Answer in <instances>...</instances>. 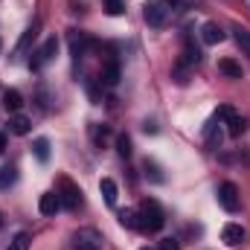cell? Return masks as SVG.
Instances as JSON below:
<instances>
[{
    "label": "cell",
    "mask_w": 250,
    "mask_h": 250,
    "mask_svg": "<svg viewBox=\"0 0 250 250\" xmlns=\"http://www.w3.org/2000/svg\"><path fill=\"white\" fill-rule=\"evenodd\" d=\"M178 9H181V0H148V3L143 6V18H146L148 26L160 29V26H166V23L172 21V15H175Z\"/></svg>",
    "instance_id": "6da1fadb"
},
{
    "label": "cell",
    "mask_w": 250,
    "mask_h": 250,
    "mask_svg": "<svg viewBox=\"0 0 250 250\" xmlns=\"http://www.w3.org/2000/svg\"><path fill=\"white\" fill-rule=\"evenodd\" d=\"M137 215H140V227H137V230H143V233H157V230H163V224H166V215H163V209H160V204H157L154 198H146V201L140 204Z\"/></svg>",
    "instance_id": "7a4b0ae2"
},
{
    "label": "cell",
    "mask_w": 250,
    "mask_h": 250,
    "mask_svg": "<svg viewBox=\"0 0 250 250\" xmlns=\"http://www.w3.org/2000/svg\"><path fill=\"white\" fill-rule=\"evenodd\" d=\"M56 53H59V38H56V35H50V38H47V41L32 53V59H29V70H35V73H38V70H44L47 64L56 59Z\"/></svg>",
    "instance_id": "3957f363"
},
{
    "label": "cell",
    "mask_w": 250,
    "mask_h": 250,
    "mask_svg": "<svg viewBox=\"0 0 250 250\" xmlns=\"http://www.w3.org/2000/svg\"><path fill=\"white\" fill-rule=\"evenodd\" d=\"M73 250H102V233L93 227H79L73 233Z\"/></svg>",
    "instance_id": "277c9868"
},
{
    "label": "cell",
    "mask_w": 250,
    "mask_h": 250,
    "mask_svg": "<svg viewBox=\"0 0 250 250\" xmlns=\"http://www.w3.org/2000/svg\"><path fill=\"white\" fill-rule=\"evenodd\" d=\"M59 198H62V207L70 209V212H76L82 207V189L76 187L73 181H67V178L59 181Z\"/></svg>",
    "instance_id": "5b68a950"
},
{
    "label": "cell",
    "mask_w": 250,
    "mask_h": 250,
    "mask_svg": "<svg viewBox=\"0 0 250 250\" xmlns=\"http://www.w3.org/2000/svg\"><path fill=\"white\" fill-rule=\"evenodd\" d=\"M215 120H224L227 123V131H230V137H242L245 131H248V123H245V117H239L233 108H227V105H221L218 111H215Z\"/></svg>",
    "instance_id": "8992f818"
},
{
    "label": "cell",
    "mask_w": 250,
    "mask_h": 250,
    "mask_svg": "<svg viewBox=\"0 0 250 250\" xmlns=\"http://www.w3.org/2000/svg\"><path fill=\"white\" fill-rule=\"evenodd\" d=\"M218 204L227 209V212H239V207H242V198H239V187L236 184H221L218 187Z\"/></svg>",
    "instance_id": "52a82bcc"
},
{
    "label": "cell",
    "mask_w": 250,
    "mask_h": 250,
    "mask_svg": "<svg viewBox=\"0 0 250 250\" xmlns=\"http://www.w3.org/2000/svg\"><path fill=\"white\" fill-rule=\"evenodd\" d=\"M245 236H248V233H245V227H242V224H233V221H230V224H224V230H221V239H224V245H230V248L242 245V242H245Z\"/></svg>",
    "instance_id": "ba28073f"
},
{
    "label": "cell",
    "mask_w": 250,
    "mask_h": 250,
    "mask_svg": "<svg viewBox=\"0 0 250 250\" xmlns=\"http://www.w3.org/2000/svg\"><path fill=\"white\" fill-rule=\"evenodd\" d=\"M38 209H41V215H56V212L62 209V198H59V192H44L41 201H38Z\"/></svg>",
    "instance_id": "9c48e42d"
},
{
    "label": "cell",
    "mask_w": 250,
    "mask_h": 250,
    "mask_svg": "<svg viewBox=\"0 0 250 250\" xmlns=\"http://www.w3.org/2000/svg\"><path fill=\"white\" fill-rule=\"evenodd\" d=\"M201 38H204V44H221V41H224V29H221L218 23L207 21V23L201 26Z\"/></svg>",
    "instance_id": "30bf717a"
},
{
    "label": "cell",
    "mask_w": 250,
    "mask_h": 250,
    "mask_svg": "<svg viewBox=\"0 0 250 250\" xmlns=\"http://www.w3.org/2000/svg\"><path fill=\"white\" fill-rule=\"evenodd\" d=\"M9 131H12V134H18V137H23V134H29V131H32V120H29V117H23V114H12V117H9Z\"/></svg>",
    "instance_id": "8fae6325"
},
{
    "label": "cell",
    "mask_w": 250,
    "mask_h": 250,
    "mask_svg": "<svg viewBox=\"0 0 250 250\" xmlns=\"http://www.w3.org/2000/svg\"><path fill=\"white\" fill-rule=\"evenodd\" d=\"M3 108H6L9 114H18V111L23 108V96H21L15 87H12V90H6V93H3Z\"/></svg>",
    "instance_id": "7c38bea8"
},
{
    "label": "cell",
    "mask_w": 250,
    "mask_h": 250,
    "mask_svg": "<svg viewBox=\"0 0 250 250\" xmlns=\"http://www.w3.org/2000/svg\"><path fill=\"white\" fill-rule=\"evenodd\" d=\"M99 192H102V198H105V204H117V195H120V189H117V184L111 181V178H102L99 181Z\"/></svg>",
    "instance_id": "4fadbf2b"
},
{
    "label": "cell",
    "mask_w": 250,
    "mask_h": 250,
    "mask_svg": "<svg viewBox=\"0 0 250 250\" xmlns=\"http://www.w3.org/2000/svg\"><path fill=\"white\" fill-rule=\"evenodd\" d=\"M233 41L239 44V50H242L245 56H250V29H245V26H233Z\"/></svg>",
    "instance_id": "5bb4252c"
},
{
    "label": "cell",
    "mask_w": 250,
    "mask_h": 250,
    "mask_svg": "<svg viewBox=\"0 0 250 250\" xmlns=\"http://www.w3.org/2000/svg\"><path fill=\"white\" fill-rule=\"evenodd\" d=\"M218 70H221L227 79H242V64L233 62V59H221V62H218Z\"/></svg>",
    "instance_id": "9a60e30c"
},
{
    "label": "cell",
    "mask_w": 250,
    "mask_h": 250,
    "mask_svg": "<svg viewBox=\"0 0 250 250\" xmlns=\"http://www.w3.org/2000/svg\"><path fill=\"white\" fill-rule=\"evenodd\" d=\"M204 137H207V146L209 148H218L221 146V125H215V120L204 128Z\"/></svg>",
    "instance_id": "2e32d148"
},
{
    "label": "cell",
    "mask_w": 250,
    "mask_h": 250,
    "mask_svg": "<svg viewBox=\"0 0 250 250\" xmlns=\"http://www.w3.org/2000/svg\"><path fill=\"white\" fill-rule=\"evenodd\" d=\"M117 82H120V64H117V62H108V64H105V70H102V84L114 87Z\"/></svg>",
    "instance_id": "e0dca14e"
},
{
    "label": "cell",
    "mask_w": 250,
    "mask_h": 250,
    "mask_svg": "<svg viewBox=\"0 0 250 250\" xmlns=\"http://www.w3.org/2000/svg\"><path fill=\"white\" fill-rule=\"evenodd\" d=\"M32 151H35V157H38L41 163H47V160H50V140H47V137H38V140L32 143Z\"/></svg>",
    "instance_id": "ac0fdd59"
},
{
    "label": "cell",
    "mask_w": 250,
    "mask_h": 250,
    "mask_svg": "<svg viewBox=\"0 0 250 250\" xmlns=\"http://www.w3.org/2000/svg\"><path fill=\"white\" fill-rule=\"evenodd\" d=\"M15 181H18V169H15L12 163H6V166L0 169V189H9Z\"/></svg>",
    "instance_id": "d6986e66"
},
{
    "label": "cell",
    "mask_w": 250,
    "mask_h": 250,
    "mask_svg": "<svg viewBox=\"0 0 250 250\" xmlns=\"http://www.w3.org/2000/svg\"><path fill=\"white\" fill-rule=\"evenodd\" d=\"M29 242H32V239H29V233H23V230H21V233H15V236H12V242L6 245V250H29Z\"/></svg>",
    "instance_id": "ffe728a7"
},
{
    "label": "cell",
    "mask_w": 250,
    "mask_h": 250,
    "mask_svg": "<svg viewBox=\"0 0 250 250\" xmlns=\"http://www.w3.org/2000/svg\"><path fill=\"white\" fill-rule=\"evenodd\" d=\"M90 137H93V143L102 148V146H105V140L111 137V128H108V125H90Z\"/></svg>",
    "instance_id": "44dd1931"
},
{
    "label": "cell",
    "mask_w": 250,
    "mask_h": 250,
    "mask_svg": "<svg viewBox=\"0 0 250 250\" xmlns=\"http://www.w3.org/2000/svg\"><path fill=\"white\" fill-rule=\"evenodd\" d=\"M120 224L128 227V230H137V227H140V215H137V209H123V212H120Z\"/></svg>",
    "instance_id": "7402d4cb"
},
{
    "label": "cell",
    "mask_w": 250,
    "mask_h": 250,
    "mask_svg": "<svg viewBox=\"0 0 250 250\" xmlns=\"http://www.w3.org/2000/svg\"><path fill=\"white\" fill-rule=\"evenodd\" d=\"M70 47H73L76 62H79V59H82V53H84V35H82V32H70Z\"/></svg>",
    "instance_id": "603a6c76"
},
{
    "label": "cell",
    "mask_w": 250,
    "mask_h": 250,
    "mask_svg": "<svg viewBox=\"0 0 250 250\" xmlns=\"http://www.w3.org/2000/svg\"><path fill=\"white\" fill-rule=\"evenodd\" d=\"M102 9L108 15H123L125 12V0H102Z\"/></svg>",
    "instance_id": "cb8c5ba5"
},
{
    "label": "cell",
    "mask_w": 250,
    "mask_h": 250,
    "mask_svg": "<svg viewBox=\"0 0 250 250\" xmlns=\"http://www.w3.org/2000/svg\"><path fill=\"white\" fill-rule=\"evenodd\" d=\"M117 151H120V157H131V140L128 137H117Z\"/></svg>",
    "instance_id": "d4e9b609"
},
{
    "label": "cell",
    "mask_w": 250,
    "mask_h": 250,
    "mask_svg": "<svg viewBox=\"0 0 250 250\" xmlns=\"http://www.w3.org/2000/svg\"><path fill=\"white\" fill-rule=\"evenodd\" d=\"M160 250H181V242L178 239H163L160 242Z\"/></svg>",
    "instance_id": "484cf974"
},
{
    "label": "cell",
    "mask_w": 250,
    "mask_h": 250,
    "mask_svg": "<svg viewBox=\"0 0 250 250\" xmlns=\"http://www.w3.org/2000/svg\"><path fill=\"white\" fill-rule=\"evenodd\" d=\"M3 151H6V134L0 131V154H3Z\"/></svg>",
    "instance_id": "4316f807"
},
{
    "label": "cell",
    "mask_w": 250,
    "mask_h": 250,
    "mask_svg": "<svg viewBox=\"0 0 250 250\" xmlns=\"http://www.w3.org/2000/svg\"><path fill=\"white\" fill-rule=\"evenodd\" d=\"M143 250H148V248H143Z\"/></svg>",
    "instance_id": "83f0119b"
}]
</instances>
